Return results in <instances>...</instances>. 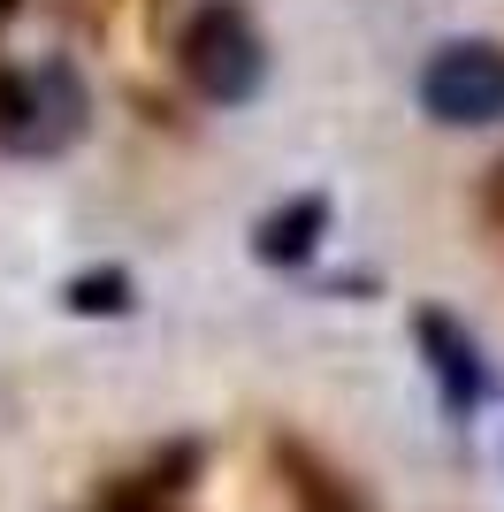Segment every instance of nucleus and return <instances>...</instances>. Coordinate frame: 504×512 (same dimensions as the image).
Wrapping results in <instances>:
<instances>
[{
  "label": "nucleus",
  "instance_id": "nucleus-1",
  "mask_svg": "<svg viewBox=\"0 0 504 512\" xmlns=\"http://www.w3.org/2000/svg\"><path fill=\"white\" fill-rule=\"evenodd\" d=\"M184 69L191 85L207 92V100L237 107L260 92V77H268V46H260V31H252L237 8H199L184 31Z\"/></svg>",
  "mask_w": 504,
  "mask_h": 512
},
{
  "label": "nucleus",
  "instance_id": "nucleus-2",
  "mask_svg": "<svg viewBox=\"0 0 504 512\" xmlns=\"http://www.w3.org/2000/svg\"><path fill=\"white\" fill-rule=\"evenodd\" d=\"M420 107L451 130H474V123H497L504 115V54L489 39H459L428 54L420 69Z\"/></svg>",
  "mask_w": 504,
  "mask_h": 512
},
{
  "label": "nucleus",
  "instance_id": "nucleus-3",
  "mask_svg": "<svg viewBox=\"0 0 504 512\" xmlns=\"http://www.w3.org/2000/svg\"><path fill=\"white\" fill-rule=\"evenodd\" d=\"M420 352H428V367H436L443 406L466 421V413L489 398V375H482V352H474V337H466L451 314H420Z\"/></svg>",
  "mask_w": 504,
  "mask_h": 512
},
{
  "label": "nucleus",
  "instance_id": "nucleus-4",
  "mask_svg": "<svg viewBox=\"0 0 504 512\" xmlns=\"http://www.w3.org/2000/svg\"><path fill=\"white\" fill-rule=\"evenodd\" d=\"M321 230H329V199H291V207H275L260 222V260L291 268V260H306L321 245Z\"/></svg>",
  "mask_w": 504,
  "mask_h": 512
},
{
  "label": "nucleus",
  "instance_id": "nucleus-5",
  "mask_svg": "<svg viewBox=\"0 0 504 512\" xmlns=\"http://www.w3.org/2000/svg\"><path fill=\"white\" fill-rule=\"evenodd\" d=\"M39 115H46V85H39V77H16V85H0V138H8L16 153L54 146Z\"/></svg>",
  "mask_w": 504,
  "mask_h": 512
},
{
  "label": "nucleus",
  "instance_id": "nucleus-6",
  "mask_svg": "<svg viewBox=\"0 0 504 512\" xmlns=\"http://www.w3.org/2000/svg\"><path fill=\"white\" fill-rule=\"evenodd\" d=\"M69 306H77V314H123L130 283L115 276V268H107V276H77V283H69Z\"/></svg>",
  "mask_w": 504,
  "mask_h": 512
}]
</instances>
